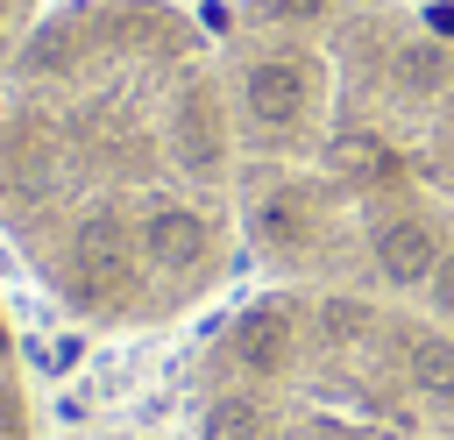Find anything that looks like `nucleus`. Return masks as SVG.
<instances>
[{"instance_id":"f257e3e1","label":"nucleus","mask_w":454,"mask_h":440,"mask_svg":"<svg viewBox=\"0 0 454 440\" xmlns=\"http://www.w3.org/2000/svg\"><path fill=\"white\" fill-rule=\"evenodd\" d=\"M0 248L92 341H177L248 284L213 14L50 0L0 71Z\"/></svg>"},{"instance_id":"20e7f679","label":"nucleus","mask_w":454,"mask_h":440,"mask_svg":"<svg viewBox=\"0 0 454 440\" xmlns=\"http://www.w3.org/2000/svg\"><path fill=\"white\" fill-rule=\"evenodd\" d=\"M0 440H43V405H35V383H28V355H21V334H14L7 291H0Z\"/></svg>"},{"instance_id":"39448f33","label":"nucleus","mask_w":454,"mask_h":440,"mask_svg":"<svg viewBox=\"0 0 454 440\" xmlns=\"http://www.w3.org/2000/svg\"><path fill=\"white\" fill-rule=\"evenodd\" d=\"M43 14H50V0H0V71H7V57L35 35Z\"/></svg>"},{"instance_id":"f03ea898","label":"nucleus","mask_w":454,"mask_h":440,"mask_svg":"<svg viewBox=\"0 0 454 440\" xmlns=\"http://www.w3.org/2000/svg\"><path fill=\"white\" fill-rule=\"evenodd\" d=\"M248 277L355 291L454 334V14L220 0Z\"/></svg>"},{"instance_id":"7ed1b4c3","label":"nucleus","mask_w":454,"mask_h":440,"mask_svg":"<svg viewBox=\"0 0 454 440\" xmlns=\"http://www.w3.org/2000/svg\"><path fill=\"white\" fill-rule=\"evenodd\" d=\"M121 440H454V334L411 305L248 277L177 334Z\"/></svg>"}]
</instances>
